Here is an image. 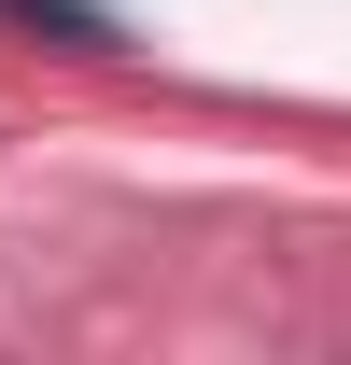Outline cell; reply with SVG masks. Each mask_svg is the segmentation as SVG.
<instances>
[{"mask_svg": "<svg viewBox=\"0 0 351 365\" xmlns=\"http://www.w3.org/2000/svg\"><path fill=\"white\" fill-rule=\"evenodd\" d=\"M0 14H29V29H56V43H113V29H98V0H0Z\"/></svg>", "mask_w": 351, "mask_h": 365, "instance_id": "obj_1", "label": "cell"}]
</instances>
